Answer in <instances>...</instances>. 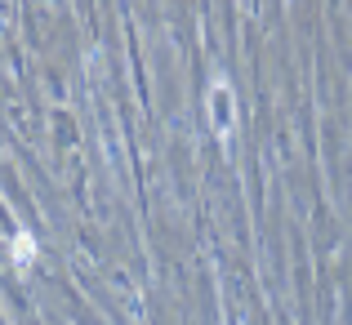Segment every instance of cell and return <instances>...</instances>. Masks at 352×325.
<instances>
[{"mask_svg": "<svg viewBox=\"0 0 352 325\" xmlns=\"http://www.w3.org/2000/svg\"><path fill=\"white\" fill-rule=\"evenodd\" d=\"M14 258H18V263H32V258H36V240L32 236H27V232H18V236H14Z\"/></svg>", "mask_w": 352, "mask_h": 325, "instance_id": "1", "label": "cell"}, {"mask_svg": "<svg viewBox=\"0 0 352 325\" xmlns=\"http://www.w3.org/2000/svg\"><path fill=\"white\" fill-rule=\"evenodd\" d=\"M219 134H228V129H232V120H228V89H223V80H219Z\"/></svg>", "mask_w": 352, "mask_h": 325, "instance_id": "2", "label": "cell"}]
</instances>
